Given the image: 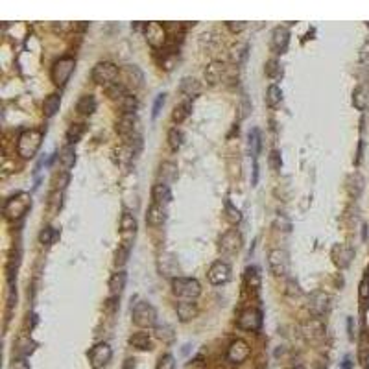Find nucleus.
Returning <instances> with one entry per match:
<instances>
[{"label": "nucleus", "instance_id": "1", "mask_svg": "<svg viewBox=\"0 0 369 369\" xmlns=\"http://www.w3.org/2000/svg\"><path fill=\"white\" fill-rule=\"evenodd\" d=\"M41 144H43V131L41 129H26L19 137L17 151L22 159H32V157H35Z\"/></svg>", "mask_w": 369, "mask_h": 369}, {"label": "nucleus", "instance_id": "2", "mask_svg": "<svg viewBox=\"0 0 369 369\" xmlns=\"http://www.w3.org/2000/svg\"><path fill=\"white\" fill-rule=\"evenodd\" d=\"M92 82L102 85V87L109 89L111 85L118 83V76H120V70L115 63L111 61H100V63L94 65L92 68Z\"/></svg>", "mask_w": 369, "mask_h": 369}, {"label": "nucleus", "instance_id": "3", "mask_svg": "<svg viewBox=\"0 0 369 369\" xmlns=\"http://www.w3.org/2000/svg\"><path fill=\"white\" fill-rule=\"evenodd\" d=\"M32 207V198L26 192H19L13 198H10L4 205V216L11 222H17L28 213V209Z\"/></svg>", "mask_w": 369, "mask_h": 369}, {"label": "nucleus", "instance_id": "4", "mask_svg": "<svg viewBox=\"0 0 369 369\" xmlns=\"http://www.w3.org/2000/svg\"><path fill=\"white\" fill-rule=\"evenodd\" d=\"M172 290H174L175 296L184 299V301H194L201 294V284L190 277H175L172 281Z\"/></svg>", "mask_w": 369, "mask_h": 369}, {"label": "nucleus", "instance_id": "5", "mask_svg": "<svg viewBox=\"0 0 369 369\" xmlns=\"http://www.w3.org/2000/svg\"><path fill=\"white\" fill-rule=\"evenodd\" d=\"M74 67H76V61H74V58H70V56L58 59L52 67V72H50V78H52L54 85L63 87L65 83L70 80V76H72Z\"/></svg>", "mask_w": 369, "mask_h": 369}, {"label": "nucleus", "instance_id": "6", "mask_svg": "<svg viewBox=\"0 0 369 369\" xmlns=\"http://www.w3.org/2000/svg\"><path fill=\"white\" fill-rule=\"evenodd\" d=\"M133 323L141 329H150L157 323V310L150 303L141 301L133 306Z\"/></svg>", "mask_w": 369, "mask_h": 369}, {"label": "nucleus", "instance_id": "7", "mask_svg": "<svg viewBox=\"0 0 369 369\" xmlns=\"http://www.w3.org/2000/svg\"><path fill=\"white\" fill-rule=\"evenodd\" d=\"M268 264L272 273L277 277H284L290 272V257L284 249H272L268 255Z\"/></svg>", "mask_w": 369, "mask_h": 369}, {"label": "nucleus", "instance_id": "8", "mask_svg": "<svg viewBox=\"0 0 369 369\" xmlns=\"http://www.w3.org/2000/svg\"><path fill=\"white\" fill-rule=\"evenodd\" d=\"M113 356V351L109 344H96L89 351V362H91L92 369H100L103 365L109 364V360Z\"/></svg>", "mask_w": 369, "mask_h": 369}, {"label": "nucleus", "instance_id": "9", "mask_svg": "<svg viewBox=\"0 0 369 369\" xmlns=\"http://www.w3.org/2000/svg\"><path fill=\"white\" fill-rule=\"evenodd\" d=\"M207 277H209L210 284L222 286V284H225V282L231 279V266H229L227 262H224V260H216V262L209 268Z\"/></svg>", "mask_w": 369, "mask_h": 369}, {"label": "nucleus", "instance_id": "10", "mask_svg": "<svg viewBox=\"0 0 369 369\" xmlns=\"http://www.w3.org/2000/svg\"><path fill=\"white\" fill-rule=\"evenodd\" d=\"M238 327L249 332H255L262 327V314L257 308H246L238 318Z\"/></svg>", "mask_w": 369, "mask_h": 369}, {"label": "nucleus", "instance_id": "11", "mask_svg": "<svg viewBox=\"0 0 369 369\" xmlns=\"http://www.w3.org/2000/svg\"><path fill=\"white\" fill-rule=\"evenodd\" d=\"M144 35L150 46L161 48L166 41V28L163 24H159V22H148L144 26Z\"/></svg>", "mask_w": 369, "mask_h": 369}, {"label": "nucleus", "instance_id": "12", "mask_svg": "<svg viewBox=\"0 0 369 369\" xmlns=\"http://www.w3.org/2000/svg\"><path fill=\"white\" fill-rule=\"evenodd\" d=\"M249 353H251V349H249L248 341L234 340L227 349V360L229 362H233V364H242V362L248 360Z\"/></svg>", "mask_w": 369, "mask_h": 369}, {"label": "nucleus", "instance_id": "13", "mask_svg": "<svg viewBox=\"0 0 369 369\" xmlns=\"http://www.w3.org/2000/svg\"><path fill=\"white\" fill-rule=\"evenodd\" d=\"M137 234V220L133 214L129 213H124L120 218V236H122V242L124 244H133V238Z\"/></svg>", "mask_w": 369, "mask_h": 369}, {"label": "nucleus", "instance_id": "14", "mask_svg": "<svg viewBox=\"0 0 369 369\" xmlns=\"http://www.w3.org/2000/svg\"><path fill=\"white\" fill-rule=\"evenodd\" d=\"M290 43V32L286 26H277L272 34V50L275 54H284Z\"/></svg>", "mask_w": 369, "mask_h": 369}, {"label": "nucleus", "instance_id": "15", "mask_svg": "<svg viewBox=\"0 0 369 369\" xmlns=\"http://www.w3.org/2000/svg\"><path fill=\"white\" fill-rule=\"evenodd\" d=\"M240 248H242V234L236 229H231L220 238V249L224 253H236Z\"/></svg>", "mask_w": 369, "mask_h": 369}, {"label": "nucleus", "instance_id": "16", "mask_svg": "<svg viewBox=\"0 0 369 369\" xmlns=\"http://www.w3.org/2000/svg\"><path fill=\"white\" fill-rule=\"evenodd\" d=\"M225 72H227V65L222 61H213L205 68V80L209 82V85H218L225 78Z\"/></svg>", "mask_w": 369, "mask_h": 369}, {"label": "nucleus", "instance_id": "17", "mask_svg": "<svg viewBox=\"0 0 369 369\" xmlns=\"http://www.w3.org/2000/svg\"><path fill=\"white\" fill-rule=\"evenodd\" d=\"M308 308L316 318L323 316L329 308V296L325 292H314L310 296V303H308Z\"/></svg>", "mask_w": 369, "mask_h": 369}, {"label": "nucleus", "instance_id": "18", "mask_svg": "<svg viewBox=\"0 0 369 369\" xmlns=\"http://www.w3.org/2000/svg\"><path fill=\"white\" fill-rule=\"evenodd\" d=\"M166 222V207L159 203H151L148 214H146V224L150 227H159Z\"/></svg>", "mask_w": 369, "mask_h": 369}, {"label": "nucleus", "instance_id": "19", "mask_svg": "<svg viewBox=\"0 0 369 369\" xmlns=\"http://www.w3.org/2000/svg\"><path fill=\"white\" fill-rule=\"evenodd\" d=\"M353 255H355L353 248L345 246V244H338V246H334V249H332V258H334L336 266H340V268L349 266Z\"/></svg>", "mask_w": 369, "mask_h": 369}, {"label": "nucleus", "instance_id": "20", "mask_svg": "<svg viewBox=\"0 0 369 369\" xmlns=\"http://www.w3.org/2000/svg\"><path fill=\"white\" fill-rule=\"evenodd\" d=\"M117 131L120 133L124 139L137 135V117L135 115H122L120 122L117 124Z\"/></svg>", "mask_w": 369, "mask_h": 369}, {"label": "nucleus", "instance_id": "21", "mask_svg": "<svg viewBox=\"0 0 369 369\" xmlns=\"http://www.w3.org/2000/svg\"><path fill=\"white\" fill-rule=\"evenodd\" d=\"M301 332L308 340H318V338L325 334V327L320 320H308L301 325Z\"/></svg>", "mask_w": 369, "mask_h": 369}, {"label": "nucleus", "instance_id": "22", "mask_svg": "<svg viewBox=\"0 0 369 369\" xmlns=\"http://www.w3.org/2000/svg\"><path fill=\"white\" fill-rule=\"evenodd\" d=\"M151 198H153V203H159V205H168L172 201V190L170 187L166 183H157L153 184V189H151Z\"/></svg>", "mask_w": 369, "mask_h": 369}, {"label": "nucleus", "instance_id": "23", "mask_svg": "<svg viewBox=\"0 0 369 369\" xmlns=\"http://www.w3.org/2000/svg\"><path fill=\"white\" fill-rule=\"evenodd\" d=\"M179 92L187 98V100H192V98L199 96L201 85H199V82L194 78H183L179 83Z\"/></svg>", "mask_w": 369, "mask_h": 369}, {"label": "nucleus", "instance_id": "24", "mask_svg": "<svg viewBox=\"0 0 369 369\" xmlns=\"http://www.w3.org/2000/svg\"><path fill=\"white\" fill-rule=\"evenodd\" d=\"M159 272L161 275H177L179 273V266L172 255H161L159 257ZM179 277V275H177Z\"/></svg>", "mask_w": 369, "mask_h": 369}, {"label": "nucleus", "instance_id": "25", "mask_svg": "<svg viewBox=\"0 0 369 369\" xmlns=\"http://www.w3.org/2000/svg\"><path fill=\"white\" fill-rule=\"evenodd\" d=\"M124 74H126L127 85L131 89H139L142 85V82H144V74H142V70L137 65H127L124 68Z\"/></svg>", "mask_w": 369, "mask_h": 369}, {"label": "nucleus", "instance_id": "26", "mask_svg": "<svg viewBox=\"0 0 369 369\" xmlns=\"http://www.w3.org/2000/svg\"><path fill=\"white\" fill-rule=\"evenodd\" d=\"M175 310H177V316H179L181 321H190L198 314V306H196L194 301H181L177 303Z\"/></svg>", "mask_w": 369, "mask_h": 369}, {"label": "nucleus", "instance_id": "27", "mask_svg": "<svg viewBox=\"0 0 369 369\" xmlns=\"http://www.w3.org/2000/svg\"><path fill=\"white\" fill-rule=\"evenodd\" d=\"M76 111H78L80 115H85V117L92 115V113L96 111V98L92 96V94H83V96L80 98L78 106H76Z\"/></svg>", "mask_w": 369, "mask_h": 369}, {"label": "nucleus", "instance_id": "28", "mask_svg": "<svg viewBox=\"0 0 369 369\" xmlns=\"http://www.w3.org/2000/svg\"><path fill=\"white\" fill-rule=\"evenodd\" d=\"M76 163V151H74V146H65L63 150L59 151V165L65 172H68Z\"/></svg>", "mask_w": 369, "mask_h": 369}, {"label": "nucleus", "instance_id": "29", "mask_svg": "<svg viewBox=\"0 0 369 369\" xmlns=\"http://www.w3.org/2000/svg\"><path fill=\"white\" fill-rule=\"evenodd\" d=\"M126 281H127L126 272L113 273L111 281H109V290H111L113 296H120L122 292H124V288H126Z\"/></svg>", "mask_w": 369, "mask_h": 369}, {"label": "nucleus", "instance_id": "30", "mask_svg": "<svg viewBox=\"0 0 369 369\" xmlns=\"http://www.w3.org/2000/svg\"><path fill=\"white\" fill-rule=\"evenodd\" d=\"M35 351V341L30 340V338H19L17 344H15V353L19 358H26Z\"/></svg>", "mask_w": 369, "mask_h": 369}, {"label": "nucleus", "instance_id": "31", "mask_svg": "<svg viewBox=\"0 0 369 369\" xmlns=\"http://www.w3.org/2000/svg\"><path fill=\"white\" fill-rule=\"evenodd\" d=\"M59 106H61V96L59 94H50L43 103V113L46 118H52L56 113L59 111Z\"/></svg>", "mask_w": 369, "mask_h": 369}, {"label": "nucleus", "instance_id": "32", "mask_svg": "<svg viewBox=\"0 0 369 369\" xmlns=\"http://www.w3.org/2000/svg\"><path fill=\"white\" fill-rule=\"evenodd\" d=\"M129 344L133 347H137L139 351H148L151 349V340L148 332H135V334L129 338Z\"/></svg>", "mask_w": 369, "mask_h": 369}, {"label": "nucleus", "instance_id": "33", "mask_svg": "<svg viewBox=\"0 0 369 369\" xmlns=\"http://www.w3.org/2000/svg\"><path fill=\"white\" fill-rule=\"evenodd\" d=\"M246 284H248V288H251V290H255V292L260 288V284H262L260 273H258V270L255 266L246 268Z\"/></svg>", "mask_w": 369, "mask_h": 369}, {"label": "nucleus", "instance_id": "34", "mask_svg": "<svg viewBox=\"0 0 369 369\" xmlns=\"http://www.w3.org/2000/svg\"><path fill=\"white\" fill-rule=\"evenodd\" d=\"M129 253H131V246H129V244H124V242L118 244L117 251H115V266L117 268L126 266L127 258H129Z\"/></svg>", "mask_w": 369, "mask_h": 369}, {"label": "nucleus", "instance_id": "35", "mask_svg": "<svg viewBox=\"0 0 369 369\" xmlns=\"http://www.w3.org/2000/svg\"><path fill=\"white\" fill-rule=\"evenodd\" d=\"M161 179L159 183H170V181H174L175 177H177V166L174 165V163H163L161 165Z\"/></svg>", "mask_w": 369, "mask_h": 369}, {"label": "nucleus", "instance_id": "36", "mask_svg": "<svg viewBox=\"0 0 369 369\" xmlns=\"http://www.w3.org/2000/svg\"><path fill=\"white\" fill-rule=\"evenodd\" d=\"M190 111H192V106H190V102L187 100V102L179 103V106H175L174 113H172V120L177 122V124H181L183 120H187V118H189Z\"/></svg>", "mask_w": 369, "mask_h": 369}, {"label": "nucleus", "instance_id": "37", "mask_svg": "<svg viewBox=\"0 0 369 369\" xmlns=\"http://www.w3.org/2000/svg\"><path fill=\"white\" fill-rule=\"evenodd\" d=\"M353 103H355L356 109L364 111L369 103V96H367V89L365 87H358L355 92H353Z\"/></svg>", "mask_w": 369, "mask_h": 369}, {"label": "nucleus", "instance_id": "38", "mask_svg": "<svg viewBox=\"0 0 369 369\" xmlns=\"http://www.w3.org/2000/svg\"><path fill=\"white\" fill-rule=\"evenodd\" d=\"M282 100V91L279 85H270L266 91V103L270 107H277Z\"/></svg>", "mask_w": 369, "mask_h": 369}, {"label": "nucleus", "instance_id": "39", "mask_svg": "<svg viewBox=\"0 0 369 369\" xmlns=\"http://www.w3.org/2000/svg\"><path fill=\"white\" fill-rule=\"evenodd\" d=\"M118 106H120L122 113L124 115H135V109H137V98L133 94H126L124 98L118 100Z\"/></svg>", "mask_w": 369, "mask_h": 369}, {"label": "nucleus", "instance_id": "40", "mask_svg": "<svg viewBox=\"0 0 369 369\" xmlns=\"http://www.w3.org/2000/svg\"><path fill=\"white\" fill-rule=\"evenodd\" d=\"M85 133V124H72V126L68 127L67 131V141H68V146L76 144V142L82 139V135Z\"/></svg>", "mask_w": 369, "mask_h": 369}, {"label": "nucleus", "instance_id": "41", "mask_svg": "<svg viewBox=\"0 0 369 369\" xmlns=\"http://www.w3.org/2000/svg\"><path fill=\"white\" fill-rule=\"evenodd\" d=\"M183 141H184V135L181 129H177V127H172L170 131H168V146H170L172 150H179L181 146H183Z\"/></svg>", "mask_w": 369, "mask_h": 369}, {"label": "nucleus", "instance_id": "42", "mask_svg": "<svg viewBox=\"0 0 369 369\" xmlns=\"http://www.w3.org/2000/svg\"><path fill=\"white\" fill-rule=\"evenodd\" d=\"M248 139H249V155L257 161L258 150H260V135H258V129H251Z\"/></svg>", "mask_w": 369, "mask_h": 369}, {"label": "nucleus", "instance_id": "43", "mask_svg": "<svg viewBox=\"0 0 369 369\" xmlns=\"http://www.w3.org/2000/svg\"><path fill=\"white\" fill-rule=\"evenodd\" d=\"M225 218H227L229 224H238L240 220H242V214H240V210L234 207L231 201H225Z\"/></svg>", "mask_w": 369, "mask_h": 369}, {"label": "nucleus", "instance_id": "44", "mask_svg": "<svg viewBox=\"0 0 369 369\" xmlns=\"http://www.w3.org/2000/svg\"><path fill=\"white\" fill-rule=\"evenodd\" d=\"M56 236H58V231L48 225V227H44L39 233V242L43 244V246H50V244L56 240Z\"/></svg>", "mask_w": 369, "mask_h": 369}, {"label": "nucleus", "instance_id": "45", "mask_svg": "<svg viewBox=\"0 0 369 369\" xmlns=\"http://www.w3.org/2000/svg\"><path fill=\"white\" fill-rule=\"evenodd\" d=\"M282 68H281V63L277 61V59H270L266 63V76L268 78H277V76H281Z\"/></svg>", "mask_w": 369, "mask_h": 369}, {"label": "nucleus", "instance_id": "46", "mask_svg": "<svg viewBox=\"0 0 369 369\" xmlns=\"http://www.w3.org/2000/svg\"><path fill=\"white\" fill-rule=\"evenodd\" d=\"M107 94H109V96L111 98H118V100H120V98H124L127 94L126 92V85H124V83H115V85H111V87L107 89Z\"/></svg>", "mask_w": 369, "mask_h": 369}, {"label": "nucleus", "instance_id": "47", "mask_svg": "<svg viewBox=\"0 0 369 369\" xmlns=\"http://www.w3.org/2000/svg\"><path fill=\"white\" fill-rule=\"evenodd\" d=\"M157 336H159L161 340L165 341H170L174 338V329L170 325H157Z\"/></svg>", "mask_w": 369, "mask_h": 369}, {"label": "nucleus", "instance_id": "48", "mask_svg": "<svg viewBox=\"0 0 369 369\" xmlns=\"http://www.w3.org/2000/svg\"><path fill=\"white\" fill-rule=\"evenodd\" d=\"M175 358L172 355H165L161 356L159 362H157V369H175Z\"/></svg>", "mask_w": 369, "mask_h": 369}, {"label": "nucleus", "instance_id": "49", "mask_svg": "<svg viewBox=\"0 0 369 369\" xmlns=\"http://www.w3.org/2000/svg\"><path fill=\"white\" fill-rule=\"evenodd\" d=\"M268 163H270V168H272V170H281V165H282L281 153H279L277 150H273L272 153H270V159H268Z\"/></svg>", "mask_w": 369, "mask_h": 369}, {"label": "nucleus", "instance_id": "50", "mask_svg": "<svg viewBox=\"0 0 369 369\" xmlns=\"http://www.w3.org/2000/svg\"><path fill=\"white\" fill-rule=\"evenodd\" d=\"M358 296H360V299H362V301L369 299V277H364V279H362V282H360Z\"/></svg>", "mask_w": 369, "mask_h": 369}, {"label": "nucleus", "instance_id": "51", "mask_svg": "<svg viewBox=\"0 0 369 369\" xmlns=\"http://www.w3.org/2000/svg\"><path fill=\"white\" fill-rule=\"evenodd\" d=\"M165 100H166V94H159V96H157L155 103H153V109H151V117H153V118H157V117H159L161 107L165 106Z\"/></svg>", "mask_w": 369, "mask_h": 369}, {"label": "nucleus", "instance_id": "52", "mask_svg": "<svg viewBox=\"0 0 369 369\" xmlns=\"http://www.w3.org/2000/svg\"><path fill=\"white\" fill-rule=\"evenodd\" d=\"M10 369H30L28 362H26V358H17L13 360V364H11Z\"/></svg>", "mask_w": 369, "mask_h": 369}, {"label": "nucleus", "instance_id": "53", "mask_svg": "<svg viewBox=\"0 0 369 369\" xmlns=\"http://www.w3.org/2000/svg\"><path fill=\"white\" fill-rule=\"evenodd\" d=\"M227 28L231 30V32H242V30L246 28V22H238V24H234V22H227Z\"/></svg>", "mask_w": 369, "mask_h": 369}, {"label": "nucleus", "instance_id": "54", "mask_svg": "<svg viewBox=\"0 0 369 369\" xmlns=\"http://www.w3.org/2000/svg\"><path fill=\"white\" fill-rule=\"evenodd\" d=\"M248 111H249V106H248V98L244 96V100H242V118L248 115Z\"/></svg>", "mask_w": 369, "mask_h": 369}, {"label": "nucleus", "instance_id": "55", "mask_svg": "<svg viewBox=\"0 0 369 369\" xmlns=\"http://www.w3.org/2000/svg\"><path fill=\"white\" fill-rule=\"evenodd\" d=\"M258 181V165L255 163V166H253V184H257Z\"/></svg>", "mask_w": 369, "mask_h": 369}, {"label": "nucleus", "instance_id": "56", "mask_svg": "<svg viewBox=\"0 0 369 369\" xmlns=\"http://www.w3.org/2000/svg\"><path fill=\"white\" fill-rule=\"evenodd\" d=\"M344 369H351V358H349V356H345V360H344Z\"/></svg>", "mask_w": 369, "mask_h": 369}]
</instances>
